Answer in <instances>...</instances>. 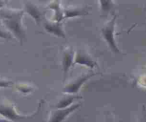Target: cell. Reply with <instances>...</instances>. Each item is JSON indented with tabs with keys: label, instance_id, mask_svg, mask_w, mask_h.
Masks as SVG:
<instances>
[{
	"label": "cell",
	"instance_id": "1",
	"mask_svg": "<svg viewBox=\"0 0 146 122\" xmlns=\"http://www.w3.org/2000/svg\"><path fill=\"white\" fill-rule=\"evenodd\" d=\"M24 12L13 9H1L0 17L4 25L8 28L11 33H13L21 43L26 37V34L22 24V18Z\"/></svg>",
	"mask_w": 146,
	"mask_h": 122
},
{
	"label": "cell",
	"instance_id": "2",
	"mask_svg": "<svg viewBox=\"0 0 146 122\" xmlns=\"http://www.w3.org/2000/svg\"><path fill=\"white\" fill-rule=\"evenodd\" d=\"M115 19L116 16H115L114 18H113L108 23H107L106 25L103 27V28L102 29V34L104 39L106 40L108 45H109L110 47L111 48V50H113L114 53H120V51H119L118 48H117V45H116L115 42L114 36H113V34H114Z\"/></svg>",
	"mask_w": 146,
	"mask_h": 122
},
{
	"label": "cell",
	"instance_id": "3",
	"mask_svg": "<svg viewBox=\"0 0 146 122\" xmlns=\"http://www.w3.org/2000/svg\"><path fill=\"white\" fill-rule=\"evenodd\" d=\"M0 115L9 121L18 120L27 117L26 116L19 114L12 103L5 101H0Z\"/></svg>",
	"mask_w": 146,
	"mask_h": 122
},
{
	"label": "cell",
	"instance_id": "4",
	"mask_svg": "<svg viewBox=\"0 0 146 122\" xmlns=\"http://www.w3.org/2000/svg\"><path fill=\"white\" fill-rule=\"evenodd\" d=\"M79 106L80 104H75L67 109L65 108V109H60V110L52 112L47 122H62L70 113L74 111Z\"/></svg>",
	"mask_w": 146,
	"mask_h": 122
},
{
	"label": "cell",
	"instance_id": "5",
	"mask_svg": "<svg viewBox=\"0 0 146 122\" xmlns=\"http://www.w3.org/2000/svg\"><path fill=\"white\" fill-rule=\"evenodd\" d=\"M75 63L87 65V66L90 67V68H94L97 65L96 63L94 62L92 58L88 54H85V53H82V52H80L77 55Z\"/></svg>",
	"mask_w": 146,
	"mask_h": 122
},
{
	"label": "cell",
	"instance_id": "6",
	"mask_svg": "<svg viewBox=\"0 0 146 122\" xmlns=\"http://www.w3.org/2000/svg\"><path fill=\"white\" fill-rule=\"evenodd\" d=\"M44 27L47 29V31L54 34L55 35L59 37H64V34L63 30L62 29L61 25L58 23H51V22H47L44 25Z\"/></svg>",
	"mask_w": 146,
	"mask_h": 122
},
{
	"label": "cell",
	"instance_id": "7",
	"mask_svg": "<svg viewBox=\"0 0 146 122\" xmlns=\"http://www.w3.org/2000/svg\"><path fill=\"white\" fill-rule=\"evenodd\" d=\"M92 75H87V76H84V77H82V78H80L79 79L76 80L75 82L70 84L68 86H67V88H64V92H67V93H75V92H77V91H78V89L80 88V85H82V84L86 80H88V78H89L90 76L91 77Z\"/></svg>",
	"mask_w": 146,
	"mask_h": 122
},
{
	"label": "cell",
	"instance_id": "8",
	"mask_svg": "<svg viewBox=\"0 0 146 122\" xmlns=\"http://www.w3.org/2000/svg\"><path fill=\"white\" fill-rule=\"evenodd\" d=\"M63 58V68H64V74H67L70 65H72L73 60V52L70 49H67L64 54Z\"/></svg>",
	"mask_w": 146,
	"mask_h": 122
},
{
	"label": "cell",
	"instance_id": "9",
	"mask_svg": "<svg viewBox=\"0 0 146 122\" xmlns=\"http://www.w3.org/2000/svg\"><path fill=\"white\" fill-rule=\"evenodd\" d=\"M26 9L28 13L36 20V22H40L42 15L39 9L32 4H26Z\"/></svg>",
	"mask_w": 146,
	"mask_h": 122
},
{
	"label": "cell",
	"instance_id": "10",
	"mask_svg": "<svg viewBox=\"0 0 146 122\" xmlns=\"http://www.w3.org/2000/svg\"><path fill=\"white\" fill-rule=\"evenodd\" d=\"M86 9H68L65 11V17H71L80 16L85 15L88 13Z\"/></svg>",
	"mask_w": 146,
	"mask_h": 122
},
{
	"label": "cell",
	"instance_id": "11",
	"mask_svg": "<svg viewBox=\"0 0 146 122\" xmlns=\"http://www.w3.org/2000/svg\"><path fill=\"white\" fill-rule=\"evenodd\" d=\"M0 37H2V38H5V39H12V37L7 31H5L2 29L1 27H0Z\"/></svg>",
	"mask_w": 146,
	"mask_h": 122
},
{
	"label": "cell",
	"instance_id": "12",
	"mask_svg": "<svg viewBox=\"0 0 146 122\" xmlns=\"http://www.w3.org/2000/svg\"><path fill=\"white\" fill-rule=\"evenodd\" d=\"M11 83L7 80L0 78V87H7L10 85Z\"/></svg>",
	"mask_w": 146,
	"mask_h": 122
},
{
	"label": "cell",
	"instance_id": "13",
	"mask_svg": "<svg viewBox=\"0 0 146 122\" xmlns=\"http://www.w3.org/2000/svg\"><path fill=\"white\" fill-rule=\"evenodd\" d=\"M0 122H11L10 121L7 120V119H5V118L0 117Z\"/></svg>",
	"mask_w": 146,
	"mask_h": 122
},
{
	"label": "cell",
	"instance_id": "14",
	"mask_svg": "<svg viewBox=\"0 0 146 122\" xmlns=\"http://www.w3.org/2000/svg\"><path fill=\"white\" fill-rule=\"evenodd\" d=\"M3 5H4V2H2V1H0V9L3 7Z\"/></svg>",
	"mask_w": 146,
	"mask_h": 122
},
{
	"label": "cell",
	"instance_id": "15",
	"mask_svg": "<svg viewBox=\"0 0 146 122\" xmlns=\"http://www.w3.org/2000/svg\"><path fill=\"white\" fill-rule=\"evenodd\" d=\"M140 122H146V116H145V117H144V119H143V120H142L141 121H140Z\"/></svg>",
	"mask_w": 146,
	"mask_h": 122
}]
</instances>
